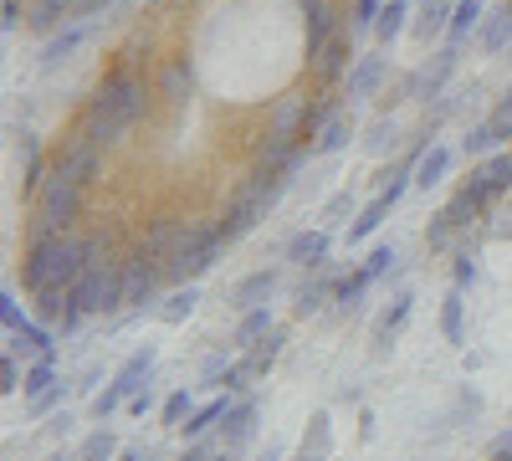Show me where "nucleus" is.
<instances>
[{
  "mask_svg": "<svg viewBox=\"0 0 512 461\" xmlns=\"http://www.w3.org/2000/svg\"><path fill=\"white\" fill-rule=\"evenodd\" d=\"M507 6H512V0H507Z\"/></svg>",
  "mask_w": 512,
  "mask_h": 461,
  "instance_id": "64",
  "label": "nucleus"
},
{
  "mask_svg": "<svg viewBox=\"0 0 512 461\" xmlns=\"http://www.w3.org/2000/svg\"><path fill=\"white\" fill-rule=\"evenodd\" d=\"M195 308H200V282H180L175 292H169V298H159L154 318H159V323H169V328H180Z\"/></svg>",
  "mask_w": 512,
  "mask_h": 461,
  "instance_id": "24",
  "label": "nucleus"
},
{
  "mask_svg": "<svg viewBox=\"0 0 512 461\" xmlns=\"http://www.w3.org/2000/svg\"><path fill=\"white\" fill-rule=\"evenodd\" d=\"M159 277H169L164 267H154V262H144L139 257V251H134V257H128V308H134V313H154L159 308Z\"/></svg>",
  "mask_w": 512,
  "mask_h": 461,
  "instance_id": "11",
  "label": "nucleus"
},
{
  "mask_svg": "<svg viewBox=\"0 0 512 461\" xmlns=\"http://www.w3.org/2000/svg\"><path fill=\"white\" fill-rule=\"evenodd\" d=\"M16 159H21V185L36 195V185L47 180L41 175V139L36 134H16Z\"/></svg>",
  "mask_w": 512,
  "mask_h": 461,
  "instance_id": "33",
  "label": "nucleus"
},
{
  "mask_svg": "<svg viewBox=\"0 0 512 461\" xmlns=\"http://www.w3.org/2000/svg\"><path fill=\"white\" fill-rule=\"evenodd\" d=\"M328 251H333V231L328 226H313V231H297L287 241V262L292 267H308V272H323L328 267Z\"/></svg>",
  "mask_w": 512,
  "mask_h": 461,
  "instance_id": "14",
  "label": "nucleus"
},
{
  "mask_svg": "<svg viewBox=\"0 0 512 461\" xmlns=\"http://www.w3.org/2000/svg\"><path fill=\"white\" fill-rule=\"evenodd\" d=\"M267 333H272V308L262 303V308H246V313H241V323H236V333H231V344L246 354L251 344H262Z\"/></svg>",
  "mask_w": 512,
  "mask_h": 461,
  "instance_id": "29",
  "label": "nucleus"
},
{
  "mask_svg": "<svg viewBox=\"0 0 512 461\" xmlns=\"http://www.w3.org/2000/svg\"><path fill=\"white\" fill-rule=\"evenodd\" d=\"M26 385V374L16 369V354H6V359H0V390H6V395H16Z\"/></svg>",
  "mask_w": 512,
  "mask_h": 461,
  "instance_id": "51",
  "label": "nucleus"
},
{
  "mask_svg": "<svg viewBox=\"0 0 512 461\" xmlns=\"http://www.w3.org/2000/svg\"><path fill=\"white\" fill-rule=\"evenodd\" d=\"M328 456H333V415L313 410L303 426V441H297V461H328Z\"/></svg>",
  "mask_w": 512,
  "mask_h": 461,
  "instance_id": "21",
  "label": "nucleus"
},
{
  "mask_svg": "<svg viewBox=\"0 0 512 461\" xmlns=\"http://www.w3.org/2000/svg\"><path fill=\"white\" fill-rule=\"evenodd\" d=\"M72 456H77V461H113V456H118V436L98 426L93 436H82V446H77Z\"/></svg>",
  "mask_w": 512,
  "mask_h": 461,
  "instance_id": "40",
  "label": "nucleus"
},
{
  "mask_svg": "<svg viewBox=\"0 0 512 461\" xmlns=\"http://www.w3.org/2000/svg\"><path fill=\"white\" fill-rule=\"evenodd\" d=\"M297 11H303V26H308V57L323 52L328 41L344 31V21H338V6H333V0H297Z\"/></svg>",
  "mask_w": 512,
  "mask_h": 461,
  "instance_id": "12",
  "label": "nucleus"
},
{
  "mask_svg": "<svg viewBox=\"0 0 512 461\" xmlns=\"http://www.w3.org/2000/svg\"><path fill=\"white\" fill-rule=\"evenodd\" d=\"M456 231H461V226H456L446 211H436V216H431V231H425V246H431V251H446Z\"/></svg>",
  "mask_w": 512,
  "mask_h": 461,
  "instance_id": "45",
  "label": "nucleus"
},
{
  "mask_svg": "<svg viewBox=\"0 0 512 461\" xmlns=\"http://www.w3.org/2000/svg\"><path fill=\"white\" fill-rule=\"evenodd\" d=\"M103 6H113V0H77V11H72V21H88V16H98Z\"/></svg>",
  "mask_w": 512,
  "mask_h": 461,
  "instance_id": "55",
  "label": "nucleus"
},
{
  "mask_svg": "<svg viewBox=\"0 0 512 461\" xmlns=\"http://www.w3.org/2000/svg\"><path fill=\"white\" fill-rule=\"evenodd\" d=\"M82 190H88V185H77L62 164H52L47 180H41L36 195H31V205H36V236L72 231V221L82 216Z\"/></svg>",
  "mask_w": 512,
  "mask_h": 461,
  "instance_id": "3",
  "label": "nucleus"
},
{
  "mask_svg": "<svg viewBox=\"0 0 512 461\" xmlns=\"http://www.w3.org/2000/svg\"><path fill=\"white\" fill-rule=\"evenodd\" d=\"M103 144L88 134V129H77V134H67L62 139V149H57V164H62V170L77 180V185H93L98 175H103Z\"/></svg>",
  "mask_w": 512,
  "mask_h": 461,
  "instance_id": "7",
  "label": "nucleus"
},
{
  "mask_svg": "<svg viewBox=\"0 0 512 461\" xmlns=\"http://www.w3.org/2000/svg\"><path fill=\"white\" fill-rule=\"evenodd\" d=\"M477 47H482L487 57H502V52L512 47V6H507V0H502L497 11L482 16V26H477Z\"/></svg>",
  "mask_w": 512,
  "mask_h": 461,
  "instance_id": "22",
  "label": "nucleus"
},
{
  "mask_svg": "<svg viewBox=\"0 0 512 461\" xmlns=\"http://www.w3.org/2000/svg\"><path fill=\"white\" fill-rule=\"evenodd\" d=\"M154 359H159V354H154V344H144L139 354H128V359H123V369L113 374V385H108V390L93 400V415H98V421H108V415H113L118 405H128V400H134V395L149 385Z\"/></svg>",
  "mask_w": 512,
  "mask_h": 461,
  "instance_id": "5",
  "label": "nucleus"
},
{
  "mask_svg": "<svg viewBox=\"0 0 512 461\" xmlns=\"http://www.w3.org/2000/svg\"><path fill=\"white\" fill-rule=\"evenodd\" d=\"M349 139H354V118H349V108H333V113H323V123L313 129L308 149H313V159H328V154H338V149H349Z\"/></svg>",
  "mask_w": 512,
  "mask_h": 461,
  "instance_id": "15",
  "label": "nucleus"
},
{
  "mask_svg": "<svg viewBox=\"0 0 512 461\" xmlns=\"http://www.w3.org/2000/svg\"><path fill=\"white\" fill-rule=\"evenodd\" d=\"M451 164H456V154H451L446 144H431V149L420 154V164H415V185H420V190H436V185H446Z\"/></svg>",
  "mask_w": 512,
  "mask_h": 461,
  "instance_id": "26",
  "label": "nucleus"
},
{
  "mask_svg": "<svg viewBox=\"0 0 512 461\" xmlns=\"http://www.w3.org/2000/svg\"><path fill=\"white\" fill-rule=\"evenodd\" d=\"M190 415H195V395H190V390H175V395L159 405V421H164V426H185Z\"/></svg>",
  "mask_w": 512,
  "mask_h": 461,
  "instance_id": "42",
  "label": "nucleus"
},
{
  "mask_svg": "<svg viewBox=\"0 0 512 461\" xmlns=\"http://www.w3.org/2000/svg\"><path fill=\"white\" fill-rule=\"evenodd\" d=\"M482 16H487V6H482V0H456L446 41H456V47H466V41H472V31L482 26Z\"/></svg>",
  "mask_w": 512,
  "mask_h": 461,
  "instance_id": "31",
  "label": "nucleus"
},
{
  "mask_svg": "<svg viewBox=\"0 0 512 461\" xmlns=\"http://www.w3.org/2000/svg\"><path fill=\"white\" fill-rule=\"evenodd\" d=\"M487 461H512V446H492V456Z\"/></svg>",
  "mask_w": 512,
  "mask_h": 461,
  "instance_id": "57",
  "label": "nucleus"
},
{
  "mask_svg": "<svg viewBox=\"0 0 512 461\" xmlns=\"http://www.w3.org/2000/svg\"><path fill=\"white\" fill-rule=\"evenodd\" d=\"M410 313H415V292H395L390 308H384L379 323H374V354H390V349H395V339L405 333Z\"/></svg>",
  "mask_w": 512,
  "mask_h": 461,
  "instance_id": "16",
  "label": "nucleus"
},
{
  "mask_svg": "<svg viewBox=\"0 0 512 461\" xmlns=\"http://www.w3.org/2000/svg\"><path fill=\"white\" fill-rule=\"evenodd\" d=\"M267 216H272V205H267V200H256L251 190H241V195L231 200L226 221H221V236H226V241H241L246 231H256V226H262Z\"/></svg>",
  "mask_w": 512,
  "mask_h": 461,
  "instance_id": "17",
  "label": "nucleus"
},
{
  "mask_svg": "<svg viewBox=\"0 0 512 461\" xmlns=\"http://www.w3.org/2000/svg\"><path fill=\"white\" fill-rule=\"evenodd\" d=\"M410 16H415V0H384V11L374 21V41H379L384 52H390L395 41L410 31Z\"/></svg>",
  "mask_w": 512,
  "mask_h": 461,
  "instance_id": "23",
  "label": "nucleus"
},
{
  "mask_svg": "<svg viewBox=\"0 0 512 461\" xmlns=\"http://www.w3.org/2000/svg\"><path fill=\"white\" fill-rule=\"evenodd\" d=\"M451 11H456V0H420L415 16H410V31H415L420 47H431L436 36L451 31Z\"/></svg>",
  "mask_w": 512,
  "mask_h": 461,
  "instance_id": "19",
  "label": "nucleus"
},
{
  "mask_svg": "<svg viewBox=\"0 0 512 461\" xmlns=\"http://www.w3.org/2000/svg\"><path fill=\"white\" fill-rule=\"evenodd\" d=\"M502 236H507V241H512V221H507V226H502Z\"/></svg>",
  "mask_w": 512,
  "mask_h": 461,
  "instance_id": "62",
  "label": "nucleus"
},
{
  "mask_svg": "<svg viewBox=\"0 0 512 461\" xmlns=\"http://www.w3.org/2000/svg\"><path fill=\"white\" fill-rule=\"evenodd\" d=\"M497 149H502V139H497V129H492V118L472 123V129H466V139H461V154H466V159H487V154H497Z\"/></svg>",
  "mask_w": 512,
  "mask_h": 461,
  "instance_id": "36",
  "label": "nucleus"
},
{
  "mask_svg": "<svg viewBox=\"0 0 512 461\" xmlns=\"http://www.w3.org/2000/svg\"><path fill=\"white\" fill-rule=\"evenodd\" d=\"M359 267H364V272H369V277L379 282L384 272H390V267H395V246H390V241H379V246H369V257H364Z\"/></svg>",
  "mask_w": 512,
  "mask_h": 461,
  "instance_id": "46",
  "label": "nucleus"
},
{
  "mask_svg": "<svg viewBox=\"0 0 512 461\" xmlns=\"http://www.w3.org/2000/svg\"><path fill=\"white\" fill-rule=\"evenodd\" d=\"M497 446H512V431H502V436H497Z\"/></svg>",
  "mask_w": 512,
  "mask_h": 461,
  "instance_id": "61",
  "label": "nucleus"
},
{
  "mask_svg": "<svg viewBox=\"0 0 512 461\" xmlns=\"http://www.w3.org/2000/svg\"><path fill=\"white\" fill-rule=\"evenodd\" d=\"M277 282H282V272H277V267L246 272V277H241V282L231 287V308H236V313H246V308H262V303H272Z\"/></svg>",
  "mask_w": 512,
  "mask_h": 461,
  "instance_id": "18",
  "label": "nucleus"
},
{
  "mask_svg": "<svg viewBox=\"0 0 512 461\" xmlns=\"http://www.w3.org/2000/svg\"><path fill=\"white\" fill-rule=\"evenodd\" d=\"M487 118H492L497 139H502V144H512V88H507V98H502V103H497V108H492Z\"/></svg>",
  "mask_w": 512,
  "mask_h": 461,
  "instance_id": "50",
  "label": "nucleus"
},
{
  "mask_svg": "<svg viewBox=\"0 0 512 461\" xmlns=\"http://www.w3.org/2000/svg\"><path fill=\"white\" fill-rule=\"evenodd\" d=\"M93 262V241H77L72 231H57V236H31L26 246V267H21V282L26 292H47V287H72Z\"/></svg>",
  "mask_w": 512,
  "mask_h": 461,
  "instance_id": "2",
  "label": "nucleus"
},
{
  "mask_svg": "<svg viewBox=\"0 0 512 461\" xmlns=\"http://www.w3.org/2000/svg\"><path fill=\"white\" fill-rule=\"evenodd\" d=\"M364 149H369L374 159H379V154H390V149H400V123H395V118H374Z\"/></svg>",
  "mask_w": 512,
  "mask_h": 461,
  "instance_id": "41",
  "label": "nucleus"
},
{
  "mask_svg": "<svg viewBox=\"0 0 512 461\" xmlns=\"http://www.w3.org/2000/svg\"><path fill=\"white\" fill-rule=\"evenodd\" d=\"M384 82H390V57H384V47L354 57V67H349V103H369V98H379Z\"/></svg>",
  "mask_w": 512,
  "mask_h": 461,
  "instance_id": "9",
  "label": "nucleus"
},
{
  "mask_svg": "<svg viewBox=\"0 0 512 461\" xmlns=\"http://www.w3.org/2000/svg\"><path fill=\"white\" fill-rule=\"evenodd\" d=\"M47 461H77V456H67V451H52V456H47Z\"/></svg>",
  "mask_w": 512,
  "mask_h": 461,
  "instance_id": "60",
  "label": "nucleus"
},
{
  "mask_svg": "<svg viewBox=\"0 0 512 461\" xmlns=\"http://www.w3.org/2000/svg\"><path fill=\"white\" fill-rule=\"evenodd\" d=\"M369 287H374V277H369L364 267H354L344 282H338V298H333L338 313H359V303H364V292H369Z\"/></svg>",
  "mask_w": 512,
  "mask_h": 461,
  "instance_id": "39",
  "label": "nucleus"
},
{
  "mask_svg": "<svg viewBox=\"0 0 512 461\" xmlns=\"http://www.w3.org/2000/svg\"><path fill=\"white\" fill-rule=\"evenodd\" d=\"M72 426H77V421H72V415H67V410H57V415H52V421H47V431H52V436H67Z\"/></svg>",
  "mask_w": 512,
  "mask_h": 461,
  "instance_id": "56",
  "label": "nucleus"
},
{
  "mask_svg": "<svg viewBox=\"0 0 512 461\" xmlns=\"http://www.w3.org/2000/svg\"><path fill=\"white\" fill-rule=\"evenodd\" d=\"M190 88H195L190 62H164V72H159V103H164V108H185Z\"/></svg>",
  "mask_w": 512,
  "mask_h": 461,
  "instance_id": "25",
  "label": "nucleus"
},
{
  "mask_svg": "<svg viewBox=\"0 0 512 461\" xmlns=\"http://www.w3.org/2000/svg\"><path fill=\"white\" fill-rule=\"evenodd\" d=\"M446 216H451L456 226H472V216H487V205H482V195L472 190V180H466V185L446 200Z\"/></svg>",
  "mask_w": 512,
  "mask_h": 461,
  "instance_id": "38",
  "label": "nucleus"
},
{
  "mask_svg": "<svg viewBox=\"0 0 512 461\" xmlns=\"http://www.w3.org/2000/svg\"><path fill=\"white\" fill-rule=\"evenodd\" d=\"M379 11H384V0H359V6H354V31H374Z\"/></svg>",
  "mask_w": 512,
  "mask_h": 461,
  "instance_id": "52",
  "label": "nucleus"
},
{
  "mask_svg": "<svg viewBox=\"0 0 512 461\" xmlns=\"http://www.w3.org/2000/svg\"><path fill=\"white\" fill-rule=\"evenodd\" d=\"M52 385H57V364H52V359H36V364L26 369V385H21V395L31 400V395L52 390Z\"/></svg>",
  "mask_w": 512,
  "mask_h": 461,
  "instance_id": "44",
  "label": "nucleus"
},
{
  "mask_svg": "<svg viewBox=\"0 0 512 461\" xmlns=\"http://www.w3.org/2000/svg\"><path fill=\"white\" fill-rule=\"evenodd\" d=\"M226 369H231L226 354H210V359H205V380H210V385H221V374H226Z\"/></svg>",
  "mask_w": 512,
  "mask_h": 461,
  "instance_id": "53",
  "label": "nucleus"
},
{
  "mask_svg": "<svg viewBox=\"0 0 512 461\" xmlns=\"http://www.w3.org/2000/svg\"><path fill=\"white\" fill-rule=\"evenodd\" d=\"M77 0H31V26L36 31H57L62 21H72Z\"/></svg>",
  "mask_w": 512,
  "mask_h": 461,
  "instance_id": "35",
  "label": "nucleus"
},
{
  "mask_svg": "<svg viewBox=\"0 0 512 461\" xmlns=\"http://www.w3.org/2000/svg\"><path fill=\"white\" fill-rule=\"evenodd\" d=\"M36 313H26L21 303H16V292H0V323H6V333H16V328H26Z\"/></svg>",
  "mask_w": 512,
  "mask_h": 461,
  "instance_id": "47",
  "label": "nucleus"
},
{
  "mask_svg": "<svg viewBox=\"0 0 512 461\" xmlns=\"http://www.w3.org/2000/svg\"><path fill=\"white\" fill-rule=\"evenodd\" d=\"M344 216H354V195L349 190H338V195H328L323 200V211H318V226H344Z\"/></svg>",
  "mask_w": 512,
  "mask_h": 461,
  "instance_id": "43",
  "label": "nucleus"
},
{
  "mask_svg": "<svg viewBox=\"0 0 512 461\" xmlns=\"http://www.w3.org/2000/svg\"><path fill=\"white\" fill-rule=\"evenodd\" d=\"M472 282H477V246H461L456 251V287L466 292Z\"/></svg>",
  "mask_w": 512,
  "mask_h": 461,
  "instance_id": "49",
  "label": "nucleus"
},
{
  "mask_svg": "<svg viewBox=\"0 0 512 461\" xmlns=\"http://www.w3.org/2000/svg\"><path fill=\"white\" fill-rule=\"evenodd\" d=\"M466 180H472V190L482 195V205L492 211V200L512 190V154H507V149H497V154L477 159V164H472V175H466Z\"/></svg>",
  "mask_w": 512,
  "mask_h": 461,
  "instance_id": "8",
  "label": "nucleus"
},
{
  "mask_svg": "<svg viewBox=\"0 0 512 461\" xmlns=\"http://www.w3.org/2000/svg\"><path fill=\"white\" fill-rule=\"evenodd\" d=\"M144 113H149V82H144V72L113 67L98 88H93L88 108H82V129H88L103 149H113Z\"/></svg>",
  "mask_w": 512,
  "mask_h": 461,
  "instance_id": "1",
  "label": "nucleus"
},
{
  "mask_svg": "<svg viewBox=\"0 0 512 461\" xmlns=\"http://www.w3.org/2000/svg\"><path fill=\"white\" fill-rule=\"evenodd\" d=\"M62 395H67V380H57L52 390H41V395H31V400H26V410H31V415H52V410L62 405Z\"/></svg>",
  "mask_w": 512,
  "mask_h": 461,
  "instance_id": "48",
  "label": "nucleus"
},
{
  "mask_svg": "<svg viewBox=\"0 0 512 461\" xmlns=\"http://www.w3.org/2000/svg\"><path fill=\"white\" fill-rule=\"evenodd\" d=\"M262 461H282V446H267V456Z\"/></svg>",
  "mask_w": 512,
  "mask_h": 461,
  "instance_id": "59",
  "label": "nucleus"
},
{
  "mask_svg": "<svg viewBox=\"0 0 512 461\" xmlns=\"http://www.w3.org/2000/svg\"><path fill=\"white\" fill-rule=\"evenodd\" d=\"M282 344H287V333H282V328H272L267 339H262V344H251V349H246L241 359L251 364V374H267V369H272V364L282 359Z\"/></svg>",
  "mask_w": 512,
  "mask_h": 461,
  "instance_id": "37",
  "label": "nucleus"
},
{
  "mask_svg": "<svg viewBox=\"0 0 512 461\" xmlns=\"http://www.w3.org/2000/svg\"><path fill=\"white\" fill-rule=\"evenodd\" d=\"M88 36H93V26H88V21H72L67 31H57V36L47 41V47H41V67H62V62H67V57H72Z\"/></svg>",
  "mask_w": 512,
  "mask_h": 461,
  "instance_id": "27",
  "label": "nucleus"
},
{
  "mask_svg": "<svg viewBox=\"0 0 512 461\" xmlns=\"http://www.w3.org/2000/svg\"><path fill=\"white\" fill-rule=\"evenodd\" d=\"M456 57H461V47L456 41H446V47L431 57V62H420L405 82H400V98H441L446 93V82H451V72H456Z\"/></svg>",
  "mask_w": 512,
  "mask_h": 461,
  "instance_id": "6",
  "label": "nucleus"
},
{
  "mask_svg": "<svg viewBox=\"0 0 512 461\" xmlns=\"http://www.w3.org/2000/svg\"><path fill=\"white\" fill-rule=\"evenodd\" d=\"M354 57H359V52H354V26H344V31H338L323 52H313V57H308V67H313V77H318V82H338V77H344V72L354 67Z\"/></svg>",
  "mask_w": 512,
  "mask_h": 461,
  "instance_id": "10",
  "label": "nucleus"
},
{
  "mask_svg": "<svg viewBox=\"0 0 512 461\" xmlns=\"http://www.w3.org/2000/svg\"><path fill=\"white\" fill-rule=\"evenodd\" d=\"M226 246H231V241H226L221 226H216V236H205L195 251H185V257L169 267V277H175V282H200L205 272H216V262H221V251H226Z\"/></svg>",
  "mask_w": 512,
  "mask_h": 461,
  "instance_id": "13",
  "label": "nucleus"
},
{
  "mask_svg": "<svg viewBox=\"0 0 512 461\" xmlns=\"http://www.w3.org/2000/svg\"><path fill=\"white\" fill-rule=\"evenodd\" d=\"M31 313L47 323V328H62L67 313H72V287H47V292H31Z\"/></svg>",
  "mask_w": 512,
  "mask_h": 461,
  "instance_id": "28",
  "label": "nucleus"
},
{
  "mask_svg": "<svg viewBox=\"0 0 512 461\" xmlns=\"http://www.w3.org/2000/svg\"><path fill=\"white\" fill-rule=\"evenodd\" d=\"M441 333H446V344H466V303H461V287H451L446 298H441Z\"/></svg>",
  "mask_w": 512,
  "mask_h": 461,
  "instance_id": "32",
  "label": "nucleus"
},
{
  "mask_svg": "<svg viewBox=\"0 0 512 461\" xmlns=\"http://www.w3.org/2000/svg\"><path fill=\"white\" fill-rule=\"evenodd\" d=\"M16 26H21V6H16V0H6V6H0V31L11 36Z\"/></svg>",
  "mask_w": 512,
  "mask_h": 461,
  "instance_id": "54",
  "label": "nucleus"
},
{
  "mask_svg": "<svg viewBox=\"0 0 512 461\" xmlns=\"http://www.w3.org/2000/svg\"><path fill=\"white\" fill-rule=\"evenodd\" d=\"M507 62H512V47H507Z\"/></svg>",
  "mask_w": 512,
  "mask_h": 461,
  "instance_id": "63",
  "label": "nucleus"
},
{
  "mask_svg": "<svg viewBox=\"0 0 512 461\" xmlns=\"http://www.w3.org/2000/svg\"><path fill=\"white\" fill-rule=\"evenodd\" d=\"M118 461H149L144 451H118Z\"/></svg>",
  "mask_w": 512,
  "mask_h": 461,
  "instance_id": "58",
  "label": "nucleus"
},
{
  "mask_svg": "<svg viewBox=\"0 0 512 461\" xmlns=\"http://www.w3.org/2000/svg\"><path fill=\"white\" fill-rule=\"evenodd\" d=\"M256 421H262V405H256V400H236V405L226 410V421H221V441H226L231 451H246L251 436H256Z\"/></svg>",
  "mask_w": 512,
  "mask_h": 461,
  "instance_id": "20",
  "label": "nucleus"
},
{
  "mask_svg": "<svg viewBox=\"0 0 512 461\" xmlns=\"http://www.w3.org/2000/svg\"><path fill=\"white\" fill-rule=\"evenodd\" d=\"M226 410H231V400L226 395H216V400H205V405H195V415L180 426L190 441H200V436H210V431H221V421H226Z\"/></svg>",
  "mask_w": 512,
  "mask_h": 461,
  "instance_id": "30",
  "label": "nucleus"
},
{
  "mask_svg": "<svg viewBox=\"0 0 512 461\" xmlns=\"http://www.w3.org/2000/svg\"><path fill=\"white\" fill-rule=\"evenodd\" d=\"M328 298H338V282L323 272V277H313L303 292H297V308H292V313H297V318H313V313H318Z\"/></svg>",
  "mask_w": 512,
  "mask_h": 461,
  "instance_id": "34",
  "label": "nucleus"
},
{
  "mask_svg": "<svg viewBox=\"0 0 512 461\" xmlns=\"http://www.w3.org/2000/svg\"><path fill=\"white\" fill-rule=\"evenodd\" d=\"M72 303L88 313V318H98V313H118L123 303H128V267H118V262H88V272H82L77 282H72Z\"/></svg>",
  "mask_w": 512,
  "mask_h": 461,
  "instance_id": "4",
  "label": "nucleus"
}]
</instances>
